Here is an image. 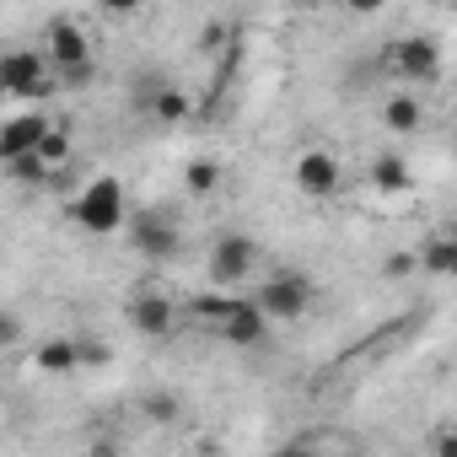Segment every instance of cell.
<instances>
[{
    "label": "cell",
    "instance_id": "7a4b0ae2",
    "mask_svg": "<svg viewBox=\"0 0 457 457\" xmlns=\"http://www.w3.org/2000/svg\"><path fill=\"white\" fill-rule=\"evenodd\" d=\"M377 71L403 81V87H436L441 81V44L414 33V38H393L382 54H377Z\"/></svg>",
    "mask_w": 457,
    "mask_h": 457
},
{
    "label": "cell",
    "instance_id": "8992f818",
    "mask_svg": "<svg viewBox=\"0 0 457 457\" xmlns=\"http://www.w3.org/2000/svg\"><path fill=\"white\" fill-rule=\"evenodd\" d=\"M204 270H210V286H220V291L248 286V280H253V270H259V243H253L248 232H220V237L210 243Z\"/></svg>",
    "mask_w": 457,
    "mask_h": 457
},
{
    "label": "cell",
    "instance_id": "8fae6325",
    "mask_svg": "<svg viewBox=\"0 0 457 457\" xmlns=\"http://www.w3.org/2000/svg\"><path fill=\"white\" fill-rule=\"evenodd\" d=\"M49 124H54V119H49L44 108H28V113L0 119V167H6L12 156H22V151H33V145H38V135H44Z\"/></svg>",
    "mask_w": 457,
    "mask_h": 457
},
{
    "label": "cell",
    "instance_id": "3957f363",
    "mask_svg": "<svg viewBox=\"0 0 457 457\" xmlns=\"http://www.w3.org/2000/svg\"><path fill=\"white\" fill-rule=\"evenodd\" d=\"M312 296H318L312 275H302V270H270L253 302L264 307L270 323H302V318L312 312Z\"/></svg>",
    "mask_w": 457,
    "mask_h": 457
},
{
    "label": "cell",
    "instance_id": "5b68a950",
    "mask_svg": "<svg viewBox=\"0 0 457 457\" xmlns=\"http://www.w3.org/2000/svg\"><path fill=\"white\" fill-rule=\"evenodd\" d=\"M339 183H345V162H339L334 145H302V151H296V162H291V188H296L302 199L323 204V199L339 194Z\"/></svg>",
    "mask_w": 457,
    "mask_h": 457
},
{
    "label": "cell",
    "instance_id": "4fadbf2b",
    "mask_svg": "<svg viewBox=\"0 0 457 457\" xmlns=\"http://www.w3.org/2000/svg\"><path fill=\"white\" fill-rule=\"evenodd\" d=\"M33 371H44V377H71V371H81V345H76L71 334L44 339V345L33 350Z\"/></svg>",
    "mask_w": 457,
    "mask_h": 457
},
{
    "label": "cell",
    "instance_id": "7c38bea8",
    "mask_svg": "<svg viewBox=\"0 0 457 457\" xmlns=\"http://www.w3.org/2000/svg\"><path fill=\"white\" fill-rule=\"evenodd\" d=\"M366 183H371L377 194L398 199V194H409V188H414V167H409L398 151H377V156H371V167H366Z\"/></svg>",
    "mask_w": 457,
    "mask_h": 457
},
{
    "label": "cell",
    "instance_id": "ac0fdd59",
    "mask_svg": "<svg viewBox=\"0 0 457 457\" xmlns=\"http://www.w3.org/2000/svg\"><path fill=\"white\" fill-rule=\"evenodd\" d=\"M414 264H420L425 275H452V270H457V243H452L446 232H436V237H425V248L414 253Z\"/></svg>",
    "mask_w": 457,
    "mask_h": 457
},
{
    "label": "cell",
    "instance_id": "9c48e42d",
    "mask_svg": "<svg viewBox=\"0 0 457 457\" xmlns=\"http://www.w3.org/2000/svg\"><path fill=\"white\" fill-rule=\"evenodd\" d=\"M44 60H49V71H65V65L92 60V38H87V28L71 22V17H54V22L44 28Z\"/></svg>",
    "mask_w": 457,
    "mask_h": 457
},
{
    "label": "cell",
    "instance_id": "7402d4cb",
    "mask_svg": "<svg viewBox=\"0 0 457 457\" xmlns=\"http://www.w3.org/2000/svg\"><path fill=\"white\" fill-rule=\"evenodd\" d=\"M226 44H232V28H226V22H204V33H199V54H220Z\"/></svg>",
    "mask_w": 457,
    "mask_h": 457
},
{
    "label": "cell",
    "instance_id": "cb8c5ba5",
    "mask_svg": "<svg viewBox=\"0 0 457 457\" xmlns=\"http://www.w3.org/2000/svg\"><path fill=\"white\" fill-rule=\"evenodd\" d=\"M145 414L167 425V420H178V398H172V393H151V398H145Z\"/></svg>",
    "mask_w": 457,
    "mask_h": 457
},
{
    "label": "cell",
    "instance_id": "603a6c76",
    "mask_svg": "<svg viewBox=\"0 0 457 457\" xmlns=\"http://www.w3.org/2000/svg\"><path fill=\"white\" fill-rule=\"evenodd\" d=\"M22 328H28V323H22L12 307H0V350H12V345L22 339Z\"/></svg>",
    "mask_w": 457,
    "mask_h": 457
},
{
    "label": "cell",
    "instance_id": "30bf717a",
    "mask_svg": "<svg viewBox=\"0 0 457 457\" xmlns=\"http://www.w3.org/2000/svg\"><path fill=\"white\" fill-rule=\"evenodd\" d=\"M129 328L140 334V339H172L178 334V307L162 296V291H135V302H129Z\"/></svg>",
    "mask_w": 457,
    "mask_h": 457
},
{
    "label": "cell",
    "instance_id": "44dd1931",
    "mask_svg": "<svg viewBox=\"0 0 457 457\" xmlns=\"http://www.w3.org/2000/svg\"><path fill=\"white\" fill-rule=\"evenodd\" d=\"M54 81H60V87H76V92H81V87H92V81H97V60L65 65V71H54Z\"/></svg>",
    "mask_w": 457,
    "mask_h": 457
},
{
    "label": "cell",
    "instance_id": "ffe728a7",
    "mask_svg": "<svg viewBox=\"0 0 457 457\" xmlns=\"http://www.w3.org/2000/svg\"><path fill=\"white\" fill-rule=\"evenodd\" d=\"M226 302H232V291H215V296H199V302H194V318H199L204 328H215V323H220V312H226Z\"/></svg>",
    "mask_w": 457,
    "mask_h": 457
},
{
    "label": "cell",
    "instance_id": "ba28073f",
    "mask_svg": "<svg viewBox=\"0 0 457 457\" xmlns=\"http://www.w3.org/2000/svg\"><path fill=\"white\" fill-rule=\"evenodd\" d=\"M210 334H220L226 345H237V350H253V345H264L270 318H264V307H259L253 296H232V302H226V312H220V323H215Z\"/></svg>",
    "mask_w": 457,
    "mask_h": 457
},
{
    "label": "cell",
    "instance_id": "d6986e66",
    "mask_svg": "<svg viewBox=\"0 0 457 457\" xmlns=\"http://www.w3.org/2000/svg\"><path fill=\"white\" fill-rule=\"evenodd\" d=\"M6 172H12L17 183H44V178H49V167H44V162H38L33 151H22V156H12V162H6Z\"/></svg>",
    "mask_w": 457,
    "mask_h": 457
},
{
    "label": "cell",
    "instance_id": "2e32d148",
    "mask_svg": "<svg viewBox=\"0 0 457 457\" xmlns=\"http://www.w3.org/2000/svg\"><path fill=\"white\" fill-rule=\"evenodd\" d=\"M33 156H38V162H44L49 172H60V167H71V156H76V135H71L65 124H49V129L38 135Z\"/></svg>",
    "mask_w": 457,
    "mask_h": 457
},
{
    "label": "cell",
    "instance_id": "d4e9b609",
    "mask_svg": "<svg viewBox=\"0 0 457 457\" xmlns=\"http://www.w3.org/2000/svg\"><path fill=\"white\" fill-rule=\"evenodd\" d=\"M339 6H345L350 17H382V12H387V0H339Z\"/></svg>",
    "mask_w": 457,
    "mask_h": 457
},
{
    "label": "cell",
    "instance_id": "277c9868",
    "mask_svg": "<svg viewBox=\"0 0 457 457\" xmlns=\"http://www.w3.org/2000/svg\"><path fill=\"white\" fill-rule=\"evenodd\" d=\"M54 71L44 60V49H6L0 54V92L6 97H22V103H44L54 97Z\"/></svg>",
    "mask_w": 457,
    "mask_h": 457
},
{
    "label": "cell",
    "instance_id": "484cf974",
    "mask_svg": "<svg viewBox=\"0 0 457 457\" xmlns=\"http://www.w3.org/2000/svg\"><path fill=\"white\" fill-rule=\"evenodd\" d=\"M81 345V366H108V345H92V339H76Z\"/></svg>",
    "mask_w": 457,
    "mask_h": 457
},
{
    "label": "cell",
    "instance_id": "f1b7e54d",
    "mask_svg": "<svg viewBox=\"0 0 457 457\" xmlns=\"http://www.w3.org/2000/svg\"><path fill=\"white\" fill-rule=\"evenodd\" d=\"M291 6H312V0H291Z\"/></svg>",
    "mask_w": 457,
    "mask_h": 457
},
{
    "label": "cell",
    "instance_id": "e0dca14e",
    "mask_svg": "<svg viewBox=\"0 0 457 457\" xmlns=\"http://www.w3.org/2000/svg\"><path fill=\"white\" fill-rule=\"evenodd\" d=\"M220 188V162L215 156H194L188 167H183V194L188 199H210Z\"/></svg>",
    "mask_w": 457,
    "mask_h": 457
},
{
    "label": "cell",
    "instance_id": "4316f807",
    "mask_svg": "<svg viewBox=\"0 0 457 457\" xmlns=\"http://www.w3.org/2000/svg\"><path fill=\"white\" fill-rule=\"evenodd\" d=\"M97 6H103L108 17H135V12L145 6V0H97Z\"/></svg>",
    "mask_w": 457,
    "mask_h": 457
},
{
    "label": "cell",
    "instance_id": "52a82bcc",
    "mask_svg": "<svg viewBox=\"0 0 457 457\" xmlns=\"http://www.w3.org/2000/svg\"><path fill=\"white\" fill-rule=\"evenodd\" d=\"M124 237H129V248L140 253V259H172L178 253V243H183V232H178V220H172V210H135L129 220H124Z\"/></svg>",
    "mask_w": 457,
    "mask_h": 457
},
{
    "label": "cell",
    "instance_id": "9a60e30c",
    "mask_svg": "<svg viewBox=\"0 0 457 457\" xmlns=\"http://www.w3.org/2000/svg\"><path fill=\"white\" fill-rule=\"evenodd\" d=\"M382 124H387L393 135H420V129H425V103H420L414 92H393V97L382 103Z\"/></svg>",
    "mask_w": 457,
    "mask_h": 457
},
{
    "label": "cell",
    "instance_id": "83f0119b",
    "mask_svg": "<svg viewBox=\"0 0 457 457\" xmlns=\"http://www.w3.org/2000/svg\"><path fill=\"white\" fill-rule=\"evenodd\" d=\"M414 270H420L414 253H393V259H387V275H393V280H403V275H414Z\"/></svg>",
    "mask_w": 457,
    "mask_h": 457
},
{
    "label": "cell",
    "instance_id": "5bb4252c",
    "mask_svg": "<svg viewBox=\"0 0 457 457\" xmlns=\"http://www.w3.org/2000/svg\"><path fill=\"white\" fill-rule=\"evenodd\" d=\"M140 113H151L156 124H183L188 113H194V97L183 92V87H172V81H162L151 97H145V108Z\"/></svg>",
    "mask_w": 457,
    "mask_h": 457
},
{
    "label": "cell",
    "instance_id": "6da1fadb",
    "mask_svg": "<svg viewBox=\"0 0 457 457\" xmlns=\"http://www.w3.org/2000/svg\"><path fill=\"white\" fill-rule=\"evenodd\" d=\"M71 220L81 226L87 237H113V232H124V220H129V194H124V183H119L113 172L92 178V183L71 199Z\"/></svg>",
    "mask_w": 457,
    "mask_h": 457
}]
</instances>
